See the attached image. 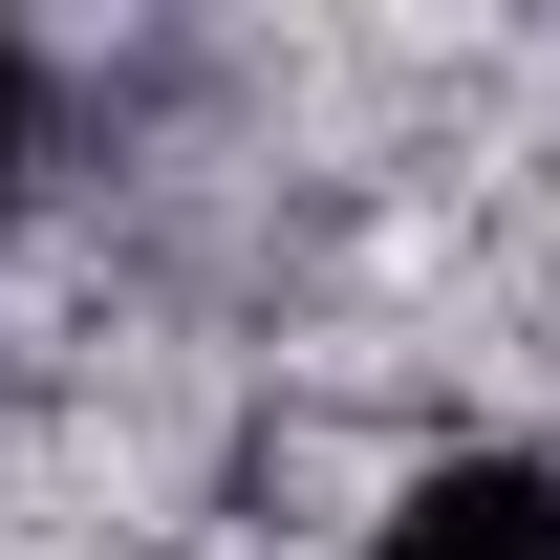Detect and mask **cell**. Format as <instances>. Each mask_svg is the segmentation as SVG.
I'll return each mask as SVG.
<instances>
[{"label": "cell", "instance_id": "6da1fadb", "mask_svg": "<svg viewBox=\"0 0 560 560\" xmlns=\"http://www.w3.org/2000/svg\"><path fill=\"white\" fill-rule=\"evenodd\" d=\"M366 560H560V475H539V453H431Z\"/></svg>", "mask_w": 560, "mask_h": 560}, {"label": "cell", "instance_id": "7a4b0ae2", "mask_svg": "<svg viewBox=\"0 0 560 560\" xmlns=\"http://www.w3.org/2000/svg\"><path fill=\"white\" fill-rule=\"evenodd\" d=\"M22 130H44V86H22V44H0V195H22Z\"/></svg>", "mask_w": 560, "mask_h": 560}]
</instances>
